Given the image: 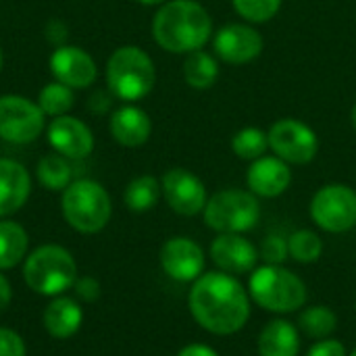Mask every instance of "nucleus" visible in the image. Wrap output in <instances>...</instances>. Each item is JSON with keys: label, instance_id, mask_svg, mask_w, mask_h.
I'll return each instance as SVG.
<instances>
[{"label": "nucleus", "instance_id": "obj_38", "mask_svg": "<svg viewBox=\"0 0 356 356\" xmlns=\"http://www.w3.org/2000/svg\"><path fill=\"white\" fill-rule=\"evenodd\" d=\"M350 123H353V129L356 131V104L353 106V111H350Z\"/></svg>", "mask_w": 356, "mask_h": 356}, {"label": "nucleus", "instance_id": "obj_27", "mask_svg": "<svg viewBox=\"0 0 356 356\" xmlns=\"http://www.w3.org/2000/svg\"><path fill=\"white\" fill-rule=\"evenodd\" d=\"M288 248H290V257L296 263L313 265L323 254V240L319 238V234L311 229H298L288 238Z\"/></svg>", "mask_w": 356, "mask_h": 356}, {"label": "nucleus", "instance_id": "obj_7", "mask_svg": "<svg viewBox=\"0 0 356 356\" xmlns=\"http://www.w3.org/2000/svg\"><path fill=\"white\" fill-rule=\"evenodd\" d=\"M202 215L204 223L217 234H244L259 223L261 204L252 192L229 188L213 194Z\"/></svg>", "mask_w": 356, "mask_h": 356}, {"label": "nucleus", "instance_id": "obj_24", "mask_svg": "<svg viewBox=\"0 0 356 356\" xmlns=\"http://www.w3.org/2000/svg\"><path fill=\"white\" fill-rule=\"evenodd\" d=\"M163 190H161V181L152 175H140L136 179H131L125 188L123 200L125 207L134 213H146L150 211L159 198H161Z\"/></svg>", "mask_w": 356, "mask_h": 356}, {"label": "nucleus", "instance_id": "obj_19", "mask_svg": "<svg viewBox=\"0 0 356 356\" xmlns=\"http://www.w3.org/2000/svg\"><path fill=\"white\" fill-rule=\"evenodd\" d=\"M108 127H111L113 138L121 146H127V148H138V146L146 144L152 134L150 117L146 115V111H142L140 106H134V104H127V106H121L119 111H115Z\"/></svg>", "mask_w": 356, "mask_h": 356}, {"label": "nucleus", "instance_id": "obj_33", "mask_svg": "<svg viewBox=\"0 0 356 356\" xmlns=\"http://www.w3.org/2000/svg\"><path fill=\"white\" fill-rule=\"evenodd\" d=\"M73 290H75V296L83 302H96L100 298V284H98V280H94L90 275L77 277Z\"/></svg>", "mask_w": 356, "mask_h": 356}, {"label": "nucleus", "instance_id": "obj_22", "mask_svg": "<svg viewBox=\"0 0 356 356\" xmlns=\"http://www.w3.org/2000/svg\"><path fill=\"white\" fill-rule=\"evenodd\" d=\"M29 236L17 221H0V271H8L25 261Z\"/></svg>", "mask_w": 356, "mask_h": 356}, {"label": "nucleus", "instance_id": "obj_21", "mask_svg": "<svg viewBox=\"0 0 356 356\" xmlns=\"http://www.w3.org/2000/svg\"><path fill=\"white\" fill-rule=\"evenodd\" d=\"M259 356H298L300 353V334L286 319L269 321L257 342Z\"/></svg>", "mask_w": 356, "mask_h": 356}, {"label": "nucleus", "instance_id": "obj_39", "mask_svg": "<svg viewBox=\"0 0 356 356\" xmlns=\"http://www.w3.org/2000/svg\"><path fill=\"white\" fill-rule=\"evenodd\" d=\"M0 69H2V50H0Z\"/></svg>", "mask_w": 356, "mask_h": 356}, {"label": "nucleus", "instance_id": "obj_40", "mask_svg": "<svg viewBox=\"0 0 356 356\" xmlns=\"http://www.w3.org/2000/svg\"><path fill=\"white\" fill-rule=\"evenodd\" d=\"M348 356H356V348H355V350H353V353H350V355H348Z\"/></svg>", "mask_w": 356, "mask_h": 356}, {"label": "nucleus", "instance_id": "obj_10", "mask_svg": "<svg viewBox=\"0 0 356 356\" xmlns=\"http://www.w3.org/2000/svg\"><path fill=\"white\" fill-rule=\"evenodd\" d=\"M44 129L40 104L15 94L0 96V138L13 144H29Z\"/></svg>", "mask_w": 356, "mask_h": 356}, {"label": "nucleus", "instance_id": "obj_23", "mask_svg": "<svg viewBox=\"0 0 356 356\" xmlns=\"http://www.w3.org/2000/svg\"><path fill=\"white\" fill-rule=\"evenodd\" d=\"M219 77V63L215 56H211L209 52L194 50L190 54H186L184 60V79L190 88L194 90H209L215 86Z\"/></svg>", "mask_w": 356, "mask_h": 356}, {"label": "nucleus", "instance_id": "obj_37", "mask_svg": "<svg viewBox=\"0 0 356 356\" xmlns=\"http://www.w3.org/2000/svg\"><path fill=\"white\" fill-rule=\"evenodd\" d=\"M140 4H146V6H152V4H161V2H165V0H138Z\"/></svg>", "mask_w": 356, "mask_h": 356}, {"label": "nucleus", "instance_id": "obj_16", "mask_svg": "<svg viewBox=\"0 0 356 356\" xmlns=\"http://www.w3.org/2000/svg\"><path fill=\"white\" fill-rule=\"evenodd\" d=\"M50 146L65 159H86L94 148V136L86 123L75 117H54L48 125Z\"/></svg>", "mask_w": 356, "mask_h": 356}, {"label": "nucleus", "instance_id": "obj_35", "mask_svg": "<svg viewBox=\"0 0 356 356\" xmlns=\"http://www.w3.org/2000/svg\"><path fill=\"white\" fill-rule=\"evenodd\" d=\"M13 302V286L8 282L6 275H2L0 271V313H4Z\"/></svg>", "mask_w": 356, "mask_h": 356}, {"label": "nucleus", "instance_id": "obj_14", "mask_svg": "<svg viewBox=\"0 0 356 356\" xmlns=\"http://www.w3.org/2000/svg\"><path fill=\"white\" fill-rule=\"evenodd\" d=\"M211 259L221 271L240 275L257 269L259 252L242 234H219L211 244Z\"/></svg>", "mask_w": 356, "mask_h": 356}, {"label": "nucleus", "instance_id": "obj_4", "mask_svg": "<svg viewBox=\"0 0 356 356\" xmlns=\"http://www.w3.org/2000/svg\"><path fill=\"white\" fill-rule=\"evenodd\" d=\"M248 294L261 309L288 315L307 305L309 292L305 282L284 265H263L250 273Z\"/></svg>", "mask_w": 356, "mask_h": 356}, {"label": "nucleus", "instance_id": "obj_2", "mask_svg": "<svg viewBox=\"0 0 356 356\" xmlns=\"http://www.w3.org/2000/svg\"><path fill=\"white\" fill-rule=\"evenodd\" d=\"M213 33V21L207 8L194 0L165 2L152 19L154 42L173 54L200 50Z\"/></svg>", "mask_w": 356, "mask_h": 356}, {"label": "nucleus", "instance_id": "obj_32", "mask_svg": "<svg viewBox=\"0 0 356 356\" xmlns=\"http://www.w3.org/2000/svg\"><path fill=\"white\" fill-rule=\"evenodd\" d=\"M0 356H27L25 340L8 327H0Z\"/></svg>", "mask_w": 356, "mask_h": 356}, {"label": "nucleus", "instance_id": "obj_29", "mask_svg": "<svg viewBox=\"0 0 356 356\" xmlns=\"http://www.w3.org/2000/svg\"><path fill=\"white\" fill-rule=\"evenodd\" d=\"M73 90L60 81L56 83H48L42 88L38 104L44 111V115H52V117H63L71 111L73 106Z\"/></svg>", "mask_w": 356, "mask_h": 356}, {"label": "nucleus", "instance_id": "obj_20", "mask_svg": "<svg viewBox=\"0 0 356 356\" xmlns=\"http://www.w3.org/2000/svg\"><path fill=\"white\" fill-rule=\"evenodd\" d=\"M42 323L44 330L56 338V340H65L71 338L79 332L81 323H83V311L79 307V302L71 296H54L42 315Z\"/></svg>", "mask_w": 356, "mask_h": 356}, {"label": "nucleus", "instance_id": "obj_3", "mask_svg": "<svg viewBox=\"0 0 356 356\" xmlns=\"http://www.w3.org/2000/svg\"><path fill=\"white\" fill-rule=\"evenodd\" d=\"M77 263L73 254L58 244H44L31 250L23 261L25 286L40 296H60L77 282Z\"/></svg>", "mask_w": 356, "mask_h": 356}, {"label": "nucleus", "instance_id": "obj_8", "mask_svg": "<svg viewBox=\"0 0 356 356\" xmlns=\"http://www.w3.org/2000/svg\"><path fill=\"white\" fill-rule=\"evenodd\" d=\"M311 219L330 234H344L356 225V192L344 184H327L311 200Z\"/></svg>", "mask_w": 356, "mask_h": 356}, {"label": "nucleus", "instance_id": "obj_11", "mask_svg": "<svg viewBox=\"0 0 356 356\" xmlns=\"http://www.w3.org/2000/svg\"><path fill=\"white\" fill-rule=\"evenodd\" d=\"M161 190L171 211L181 217H194L202 213L209 200L202 179L181 167H173L163 175Z\"/></svg>", "mask_w": 356, "mask_h": 356}, {"label": "nucleus", "instance_id": "obj_26", "mask_svg": "<svg viewBox=\"0 0 356 356\" xmlns=\"http://www.w3.org/2000/svg\"><path fill=\"white\" fill-rule=\"evenodd\" d=\"M338 327V317L330 307H311L300 313V330L313 340L330 338Z\"/></svg>", "mask_w": 356, "mask_h": 356}, {"label": "nucleus", "instance_id": "obj_34", "mask_svg": "<svg viewBox=\"0 0 356 356\" xmlns=\"http://www.w3.org/2000/svg\"><path fill=\"white\" fill-rule=\"evenodd\" d=\"M307 356H348L346 355V348L340 340H334V338H325V340H319L315 342Z\"/></svg>", "mask_w": 356, "mask_h": 356}, {"label": "nucleus", "instance_id": "obj_25", "mask_svg": "<svg viewBox=\"0 0 356 356\" xmlns=\"http://www.w3.org/2000/svg\"><path fill=\"white\" fill-rule=\"evenodd\" d=\"M232 150L242 161H257L269 150V136L261 127H244L232 138Z\"/></svg>", "mask_w": 356, "mask_h": 356}, {"label": "nucleus", "instance_id": "obj_30", "mask_svg": "<svg viewBox=\"0 0 356 356\" xmlns=\"http://www.w3.org/2000/svg\"><path fill=\"white\" fill-rule=\"evenodd\" d=\"M236 13L248 23H267L282 6V0H232Z\"/></svg>", "mask_w": 356, "mask_h": 356}, {"label": "nucleus", "instance_id": "obj_15", "mask_svg": "<svg viewBox=\"0 0 356 356\" xmlns=\"http://www.w3.org/2000/svg\"><path fill=\"white\" fill-rule=\"evenodd\" d=\"M50 71L56 81L73 88H88L96 79L94 58L77 46H60L50 56Z\"/></svg>", "mask_w": 356, "mask_h": 356}, {"label": "nucleus", "instance_id": "obj_17", "mask_svg": "<svg viewBox=\"0 0 356 356\" xmlns=\"http://www.w3.org/2000/svg\"><path fill=\"white\" fill-rule=\"evenodd\" d=\"M248 190L257 198H277L292 184V171L286 161L280 156H261L252 161L246 173Z\"/></svg>", "mask_w": 356, "mask_h": 356}, {"label": "nucleus", "instance_id": "obj_28", "mask_svg": "<svg viewBox=\"0 0 356 356\" xmlns=\"http://www.w3.org/2000/svg\"><path fill=\"white\" fill-rule=\"evenodd\" d=\"M38 181L48 190H65L71 184V167L63 156H44L35 169Z\"/></svg>", "mask_w": 356, "mask_h": 356}, {"label": "nucleus", "instance_id": "obj_18", "mask_svg": "<svg viewBox=\"0 0 356 356\" xmlns=\"http://www.w3.org/2000/svg\"><path fill=\"white\" fill-rule=\"evenodd\" d=\"M31 179L23 165L0 159V217L17 213L29 198Z\"/></svg>", "mask_w": 356, "mask_h": 356}, {"label": "nucleus", "instance_id": "obj_13", "mask_svg": "<svg viewBox=\"0 0 356 356\" xmlns=\"http://www.w3.org/2000/svg\"><path fill=\"white\" fill-rule=\"evenodd\" d=\"M213 46L223 63L246 65L261 56L265 42L254 27L244 23H229L215 33Z\"/></svg>", "mask_w": 356, "mask_h": 356}, {"label": "nucleus", "instance_id": "obj_36", "mask_svg": "<svg viewBox=\"0 0 356 356\" xmlns=\"http://www.w3.org/2000/svg\"><path fill=\"white\" fill-rule=\"evenodd\" d=\"M177 356H219L211 346H207V344H188V346H184Z\"/></svg>", "mask_w": 356, "mask_h": 356}, {"label": "nucleus", "instance_id": "obj_5", "mask_svg": "<svg viewBox=\"0 0 356 356\" xmlns=\"http://www.w3.org/2000/svg\"><path fill=\"white\" fill-rule=\"evenodd\" d=\"M60 211L65 221L79 234L102 232L113 215V202L108 192L92 179L71 181L60 198Z\"/></svg>", "mask_w": 356, "mask_h": 356}, {"label": "nucleus", "instance_id": "obj_1", "mask_svg": "<svg viewBox=\"0 0 356 356\" xmlns=\"http://www.w3.org/2000/svg\"><path fill=\"white\" fill-rule=\"evenodd\" d=\"M188 307L194 321L215 334H238L250 319V294L225 271L202 273L190 290Z\"/></svg>", "mask_w": 356, "mask_h": 356}, {"label": "nucleus", "instance_id": "obj_9", "mask_svg": "<svg viewBox=\"0 0 356 356\" xmlns=\"http://www.w3.org/2000/svg\"><path fill=\"white\" fill-rule=\"evenodd\" d=\"M269 148L288 165H307L319 152V138L313 127L298 119H280L269 131Z\"/></svg>", "mask_w": 356, "mask_h": 356}, {"label": "nucleus", "instance_id": "obj_6", "mask_svg": "<svg viewBox=\"0 0 356 356\" xmlns=\"http://www.w3.org/2000/svg\"><path fill=\"white\" fill-rule=\"evenodd\" d=\"M156 71L152 58L138 46L117 48L106 63V83L119 100H140L154 88Z\"/></svg>", "mask_w": 356, "mask_h": 356}, {"label": "nucleus", "instance_id": "obj_31", "mask_svg": "<svg viewBox=\"0 0 356 356\" xmlns=\"http://www.w3.org/2000/svg\"><path fill=\"white\" fill-rule=\"evenodd\" d=\"M288 254H290V248H288L286 238H282L280 234H271L265 238V242L261 246V259L267 265H284Z\"/></svg>", "mask_w": 356, "mask_h": 356}, {"label": "nucleus", "instance_id": "obj_12", "mask_svg": "<svg viewBox=\"0 0 356 356\" xmlns=\"http://www.w3.org/2000/svg\"><path fill=\"white\" fill-rule=\"evenodd\" d=\"M159 261L163 271L171 280L181 284H190V282L194 284L204 273V265H207L204 250L194 240L184 236L169 238L161 248Z\"/></svg>", "mask_w": 356, "mask_h": 356}]
</instances>
